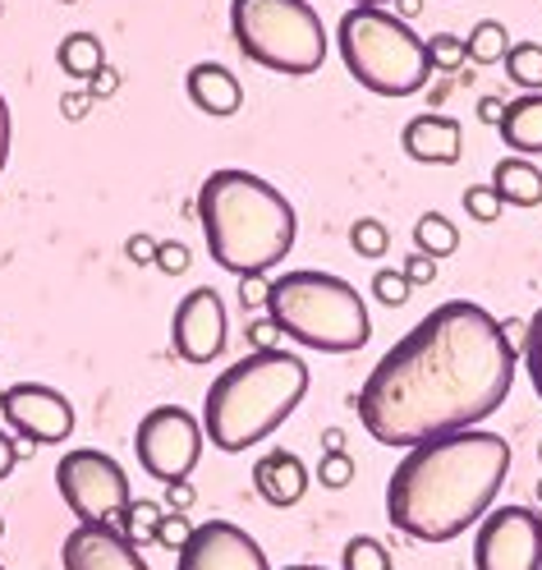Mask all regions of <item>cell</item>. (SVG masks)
I'll use <instances>...</instances> for the list:
<instances>
[{"label":"cell","instance_id":"30bf717a","mask_svg":"<svg viewBox=\"0 0 542 570\" xmlns=\"http://www.w3.org/2000/svg\"><path fill=\"white\" fill-rule=\"evenodd\" d=\"M479 570H542V520L529 507H496L474 533Z\"/></svg>","mask_w":542,"mask_h":570},{"label":"cell","instance_id":"7a4b0ae2","mask_svg":"<svg viewBox=\"0 0 542 570\" xmlns=\"http://www.w3.org/2000/svg\"><path fill=\"white\" fill-rule=\"evenodd\" d=\"M511 474V442L487 428L410 446L386 483L391 524L418 543H451L479 524Z\"/></svg>","mask_w":542,"mask_h":570},{"label":"cell","instance_id":"7402d4cb","mask_svg":"<svg viewBox=\"0 0 542 570\" xmlns=\"http://www.w3.org/2000/svg\"><path fill=\"white\" fill-rule=\"evenodd\" d=\"M161 515H166V511H161L157 502H148V497H138V502H129V511L120 515V524H116V529H120L125 539L142 552L148 543H157V524H161Z\"/></svg>","mask_w":542,"mask_h":570},{"label":"cell","instance_id":"f907efd6","mask_svg":"<svg viewBox=\"0 0 542 570\" xmlns=\"http://www.w3.org/2000/svg\"><path fill=\"white\" fill-rule=\"evenodd\" d=\"M65 6H79V0H65Z\"/></svg>","mask_w":542,"mask_h":570},{"label":"cell","instance_id":"db71d44e","mask_svg":"<svg viewBox=\"0 0 542 570\" xmlns=\"http://www.w3.org/2000/svg\"><path fill=\"white\" fill-rule=\"evenodd\" d=\"M538 520H542V515H538Z\"/></svg>","mask_w":542,"mask_h":570},{"label":"cell","instance_id":"e0dca14e","mask_svg":"<svg viewBox=\"0 0 542 570\" xmlns=\"http://www.w3.org/2000/svg\"><path fill=\"white\" fill-rule=\"evenodd\" d=\"M253 488H258V497L267 507L285 511L308 492V470L290 451H267V455H258V465H253Z\"/></svg>","mask_w":542,"mask_h":570},{"label":"cell","instance_id":"c3c4849f","mask_svg":"<svg viewBox=\"0 0 542 570\" xmlns=\"http://www.w3.org/2000/svg\"><path fill=\"white\" fill-rule=\"evenodd\" d=\"M533 492H538V502H542V479H538V488H533Z\"/></svg>","mask_w":542,"mask_h":570},{"label":"cell","instance_id":"9a60e30c","mask_svg":"<svg viewBox=\"0 0 542 570\" xmlns=\"http://www.w3.org/2000/svg\"><path fill=\"white\" fill-rule=\"evenodd\" d=\"M185 88H189V101L211 120H230L244 106V83L235 79V69H226L221 60H198L185 75Z\"/></svg>","mask_w":542,"mask_h":570},{"label":"cell","instance_id":"ac0fdd59","mask_svg":"<svg viewBox=\"0 0 542 570\" xmlns=\"http://www.w3.org/2000/svg\"><path fill=\"white\" fill-rule=\"evenodd\" d=\"M496 129H501L511 153L538 157L542 153V92H524L515 101H505V116H501Z\"/></svg>","mask_w":542,"mask_h":570},{"label":"cell","instance_id":"484cf974","mask_svg":"<svg viewBox=\"0 0 542 570\" xmlns=\"http://www.w3.org/2000/svg\"><path fill=\"white\" fill-rule=\"evenodd\" d=\"M349 244H354L358 258H382L386 248H391V230H386L377 217H358V222L349 226Z\"/></svg>","mask_w":542,"mask_h":570},{"label":"cell","instance_id":"60d3db41","mask_svg":"<svg viewBox=\"0 0 542 570\" xmlns=\"http://www.w3.org/2000/svg\"><path fill=\"white\" fill-rule=\"evenodd\" d=\"M479 116H483V120H492V125H501L505 101H501V97H483V101H479Z\"/></svg>","mask_w":542,"mask_h":570},{"label":"cell","instance_id":"d6986e66","mask_svg":"<svg viewBox=\"0 0 542 570\" xmlns=\"http://www.w3.org/2000/svg\"><path fill=\"white\" fill-rule=\"evenodd\" d=\"M487 185L511 207H538L542 203V170L529 157H501Z\"/></svg>","mask_w":542,"mask_h":570},{"label":"cell","instance_id":"d6a6232c","mask_svg":"<svg viewBox=\"0 0 542 570\" xmlns=\"http://www.w3.org/2000/svg\"><path fill=\"white\" fill-rule=\"evenodd\" d=\"M152 267H161L166 276H185L189 272V244H179V239H161L157 244V263Z\"/></svg>","mask_w":542,"mask_h":570},{"label":"cell","instance_id":"277c9868","mask_svg":"<svg viewBox=\"0 0 542 570\" xmlns=\"http://www.w3.org/2000/svg\"><path fill=\"white\" fill-rule=\"evenodd\" d=\"M308 396V364L290 350H253L211 377L203 401V433L216 451L239 455L267 442Z\"/></svg>","mask_w":542,"mask_h":570},{"label":"cell","instance_id":"9c48e42d","mask_svg":"<svg viewBox=\"0 0 542 570\" xmlns=\"http://www.w3.org/2000/svg\"><path fill=\"white\" fill-rule=\"evenodd\" d=\"M203 438H207L203 419H194L185 405H157L138 419V433H134L138 465L157 483H185L198 470Z\"/></svg>","mask_w":542,"mask_h":570},{"label":"cell","instance_id":"44dd1931","mask_svg":"<svg viewBox=\"0 0 542 570\" xmlns=\"http://www.w3.org/2000/svg\"><path fill=\"white\" fill-rule=\"evenodd\" d=\"M414 244H418V254L442 263L460 248V230L451 226V217H442V212H423V217L414 222Z\"/></svg>","mask_w":542,"mask_h":570},{"label":"cell","instance_id":"83f0119b","mask_svg":"<svg viewBox=\"0 0 542 570\" xmlns=\"http://www.w3.org/2000/svg\"><path fill=\"white\" fill-rule=\"evenodd\" d=\"M427 60H432V69H446V75H455V69L469 60V47H464V38H455V32H432Z\"/></svg>","mask_w":542,"mask_h":570},{"label":"cell","instance_id":"ab89813d","mask_svg":"<svg viewBox=\"0 0 542 570\" xmlns=\"http://www.w3.org/2000/svg\"><path fill=\"white\" fill-rule=\"evenodd\" d=\"M10 161V101L0 97V170Z\"/></svg>","mask_w":542,"mask_h":570},{"label":"cell","instance_id":"5bb4252c","mask_svg":"<svg viewBox=\"0 0 542 570\" xmlns=\"http://www.w3.org/2000/svg\"><path fill=\"white\" fill-rule=\"evenodd\" d=\"M65 570H152L142 552L111 524H75L60 548Z\"/></svg>","mask_w":542,"mask_h":570},{"label":"cell","instance_id":"7bdbcfd3","mask_svg":"<svg viewBox=\"0 0 542 570\" xmlns=\"http://www.w3.org/2000/svg\"><path fill=\"white\" fill-rule=\"evenodd\" d=\"M322 446H327V451H345V433H341V428H327V433H322Z\"/></svg>","mask_w":542,"mask_h":570},{"label":"cell","instance_id":"4316f807","mask_svg":"<svg viewBox=\"0 0 542 570\" xmlns=\"http://www.w3.org/2000/svg\"><path fill=\"white\" fill-rule=\"evenodd\" d=\"M410 276L401 272V267H377L373 272V299L377 304H386V308H401V304H410Z\"/></svg>","mask_w":542,"mask_h":570},{"label":"cell","instance_id":"4fadbf2b","mask_svg":"<svg viewBox=\"0 0 542 570\" xmlns=\"http://www.w3.org/2000/svg\"><path fill=\"white\" fill-rule=\"evenodd\" d=\"M175 570H272L258 539L230 520H207L175 552Z\"/></svg>","mask_w":542,"mask_h":570},{"label":"cell","instance_id":"603a6c76","mask_svg":"<svg viewBox=\"0 0 542 570\" xmlns=\"http://www.w3.org/2000/svg\"><path fill=\"white\" fill-rule=\"evenodd\" d=\"M464 47H469V60L474 65H496V60H505V51H511V38H505V23L483 19V23H474Z\"/></svg>","mask_w":542,"mask_h":570},{"label":"cell","instance_id":"d590c367","mask_svg":"<svg viewBox=\"0 0 542 570\" xmlns=\"http://www.w3.org/2000/svg\"><path fill=\"white\" fill-rule=\"evenodd\" d=\"M244 336H248L253 350H276V341H280V332H276L272 317H253V323L244 327Z\"/></svg>","mask_w":542,"mask_h":570},{"label":"cell","instance_id":"bcb514c9","mask_svg":"<svg viewBox=\"0 0 542 570\" xmlns=\"http://www.w3.org/2000/svg\"><path fill=\"white\" fill-rule=\"evenodd\" d=\"M280 570H322V566H308V561H299V566H280Z\"/></svg>","mask_w":542,"mask_h":570},{"label":"cell","instance_id":"8d00e7d4","mask_svg":"<svg viewBox=\"0 0 542 570\" xmlns=\"http://www.w3.org/2000/svg\"><path fill=\"white\" fill-rule=\"evenodd\" d=\"M401 272L410 276V285H432V281H437V258H427V254H410Z\"/></svg>","mask_w":542,"mask_h":570},{"label":"cell","instance_id":"7c38bea8","mask_svg":"<svg viewBox=\"0 0 542 570\" xmlns=\"http://www.w3.org/2000/svg\"><path fill=\"white\" fill-rule=\"evenodd\" d=\"M170 350L185 364H211L226 350V304L211 285H198L175 304L170 317Z\"/></svg>","mask_w":542,"mask_h":570},{"label":"cell","instance_id":"e575fe53","mask_svg":"<svg viewBox=\"0 0 542 570\" xmlns=\"http://www.w3.org/2000/svg\"><path fill=\"white\" fill-rule=\"evenodd\" d=\"M23 455H32V446H28V442H14V438L6 433V428H0V483L10 479V470L19 465Z\"/></svg>","mask_w":542,"mask_h":570},{"label":"cell","instance_id":"8992f818","mask_svg":"<svg viewBox=\"0 0 542 570\" xmlns=\"http://www.w3.org/2000/svg\"><path fill=\"white\" fill-rule=\"evenodd\" d=\"M336 47L349 75L377 97H414L432 75L427 42L391 10H345L336 28Z\"/></svg>","mask_w":542,"mask_h":570},{"label":"cell","instance_id":"5b68a950","mask_svg":"<svg viewBox=\"0 0 542 570\" xmlns=\"http://www.w3.org/2000/svg\"><path fill=\"white\" fill-rule=\"evenodd\" d=\"M267 317L285 341L322 354H354L373 336L368 304L345 276L317 272V267H295L272 276L267 291Z\"/></svg>","mask_w":542,"mask_h":570},{"label":"cell","instance_id":"f5cc1de1","mask_svg":"<svg viewBox=\"0 0 542 570\" xmlns=\"http://www.w3.org/2000/svg\"><path fill=\"white\" fill-rule=\"evenodd\" d=\"M0 570H6V566H0Z\"/></svg>","mask_w":542,"mask_h":570},{"label":"cell","instance_id":"d4e9b609","mask_svg":"<svg viewBox=\"0 0 542 570\" xmlns=\"http://www.w3.org/2000/svg\"><path fill=\"white\" fill-rule=\"evenodd\" d=\"M341 566L345 570H391V552L382 539H373V533H354V539H345Z\"/></svg>","mask_w":542,"mask_h":570},{"label":"cell","instance_id":"7dc6e473","mask_svg":"<svg viewBox=\"0 0 542 570\" xmlns=\"http://www.w3.org/2000/svg\"><path fill=\"white\" fill-rule=\"evenodd\" d=\"M0 539H6V515H0Z\"/></svg>","mask_w":542,"mask_h":570},{"label":"cell","instance_id":"f546056e","mask_svg":"<svg viewBox=\"0 0 542 570\" xmlns=\"http://www.w3.org/2000/svg\"><path fill=\"white\" fill-rule=\"evenodd\" d=\"M501 194L492 185H469L464 189V212H469V222H479V226H492L501 217Z\"/></svg>","mask_w":542,"mask_h":570},{"label":"cell","instance_id":"ffe728a7","mask_svg":"<svg viewBox=\"0 0 542 570\" xmlns=\"http://www.w3.org/2000/svg\"><path fill=\"white\" fill-rule=\"evenodd\" d=\"M56 65L65 69L69 79H97L101 69H106V47H101V38L97 32H65V42H60V51H56Z\"/></svg>","mask_w":542,"mask_h":570},{"label":"cell","instance_id":"8fae6325","mask_svg":"<svg viewBox=\"0 0 542 570\" xmlns=\"http://www.w3.org/2000/svg\"><path fill=\"white\" fill-rule=\"evenodd\" d=\"M0 414H6V423L28 446H60L69 433H75V405H69L56 386H42V382L6 386Z\"/></svg>","mask_w":542,"mask_h":570},{"label":"cell","instance_id":"74e56055","mask_svg":"<svg viewBox=\"0 0 542 570\" xmlns=\"http://www.w3.org/2000/svg\"><path fill=\"white\" fill-rule=\"evenodd\" d=\"M157 244H161V239H152V235H134V239L125 244V258L138 263V267H142V263H157Z\"/></svg>","mask_w":542,"mask_h":570},{"label":"cell","instance_id":"6da1fadb","mask_svg":"<svg viewBox=\"0 0 542 570\" xmlns=\"http://www.w3.org/2000/svg\"><path fill=\"white\" fill-rule=\"evenodd\" d=\"M515 386V345L469 299H446L395 341L358 386V419L382 446H423L479 428Z\"/></svg>","mask_w":542,"mask_h":570},{"label":"cell","instance_id":"ba28073f","mask_svg":"<svg viewBox=\"0 0 542 570\" xmlns=\"http://www.w3.org/2000/svg\"><path fill=\"white\" fill-rule=\"evenodd\" d=\"M56 488L65 497V507L75 511L79 524H120L129 511V474L120 470V460H111L97 446L65 451L56 465Z\"/></svg>","mask_w":542,"mask_h":570},{"label":"cell","instance_id":"816d5d0a","mask_svg":"<svg viewBox=\"0 0 542 570\" xmlns=\"http://www.w3.org/2000/svg\"><path fill=\"white\" fill-rule=\"evenodd\" d=\"M538 460H542V442H538Z\"/></svg>","mask_w":542,"mask_h":570},{"label":"cell","instance_id":"836d02e7","mask_svg":"<svg viewBox=\"0 0 542 570\" xmlns=\"http://www.w3.org/2000/svg\"><path fill=\"white\" fill-rule=\"evenodd\" d=\"M267 291H272L267 276H239V304H244V313L248 308H267Z\"/></svg>","mask_w":542,"mask_h":570},{"label":"cell","instance_id":"2e32d148","mask_svg":"<svg viewBox=\"0 0 542 570\" xmlns=\"http://www.w3.org/2000/svg\"><path fill=\"white\" fill-rule=\"evenodd\" d=\"M405 157L427 161V166H455L460 148H464V129L451 116H414L401 134Z\"/></svg>","mask_w":542,"mask_h":570},{"label":"cell","instance_id":"f35d334b","mask_svg":"<svg viewBox=\"0 0 542 570\" xmlns=\"http://www.w3.org/2000/svg\"><path fill=\"white\" fill-rule=\"evenodd\" d=\"M194 488L189 483H166V511H185L189 515V507H194Z\"/></svg>","mask_w":542,"mask_h":570},{"label":"cell","instance_id":"f1b7e54d","mask_svg":"<svg viewBox=\"0 0 542 570\" xmlns=\"http://www.w3.org/2000/svg\"><path fill=\"white\" fill-rule=\"evenodd\" d=\"M317 483L332 488V492L349 488V483H354V455H349V451H322V460H317Z\"/></svg>","mask_w":542,"mask_h":570},{"label":"cell","instance_id":"4dcf8cb0","mask_svg":"<svg viewBox=\"0 0 542 570\" xmlns=\"http://www.w3.org/2000/svg\"><path fill=\"white\" fill-rule=\"evenodd\" d=\"M524 368H529V382L538 391V401H542V308L529 317V332H524Z\"/></svg>","mask_w":542,"mask_h":570},{"label":"cell","instance_id":"1f68e13d","mask_svg":"<svg viewBox=\"0 0 542 570\" xmlns=\"http://www.w3.org/2000/svg\"><path fill=\"white\" fill-rule=\"evenodd\" d=\"M194 529H198V524H189V515H185V511H166V515H161V524H157V543H161V548H170V552H179V548H185V543L194 539Z\"/></svg>","mask_w":542,"mask_h":570},{"label":"cell","instance_id":"52a82bcc","mask_svg":"<svg viewBox=\"0 0 542 570\" xmlns=\"http://www.w3.org/2000/svg\"><path fill=\"white\" fill-rule=\"evenodd\" d=\"M235 47L272 75H317L332 42L308 0H230Z\"/></svg>","mask_w":542,"mask_h":570},{"label":"cell","instance_id":"3957f363","mask_svg":"<svg viewBox=\"0 0 542 570\" xmlns=\"http://www.w3.org/2000/svg\"><path fill=\"white\" fill-rule=\"evenodd\" d=\"M198 222L207 254L230 276H267L295 248V207L263 175L226 166L211 170L198 189Z\"/></svg>","mask_w":542,"mask_h":570},{"label":"cell","instance_id":"f6af8a7d","mask_svg":"<svg viewBox=\"0 0 542 570\" xmlns=\"http://www.w3.org/2000/svg\"><path fill=\"white\" fill-rule=\"evenodd\" d=\"M349 6H373V10H382V6H395V0H349Z\"/></svg>","mask_w":542,"mask_h":570},{"label":"cell","instance_id":"cb8c5ba5","mask_svg":"<svg viewBox=\"0 0 542 570\" xmlns=\"http://www.w3.org/2000/svg\"><path fill=\"white\" fill-rule=\"evenodd\" d=\"M505 75L524 92H542V47L538 42H515L505 51Z\"/></svg>","mask_w":542,"mask_h":570},{"label":"cell","instance_id":"ee69618b","mask_svg":"<svg viewBox=\"0 0 542 570\" xmlns=\"http://www.w3.org/2000/svg\"><path fill=\"white\" fill-rule=\"evenodd\" d=\"M395 10H401V19H414L423 6H418V0H395Z\"/></svg>","mask_w":542,"mask_h":570},{"label":"cell","instance_id":"681fc988","mask_svg":"<svg viewBox=\"0 0 542 570\" xmlns=\"http://www.w3.org/2000/svg\"><path fill=\"white\" fill-rule=\"evenodd\" d=\"M0 405H6V386H0Z\"/></svg>","mask_w":542,"mask_h":570},{"label":"cell","instance_id":"b9f144b4","mask_svg":"<svg viewBox=\"0 0 542 570\" xmlns=\"http://www.w3.org/2000/svg\"><path fill=\"white\" fill-rule=\"evenodd\" d=\"M92 92H116V69H101L92 79Z\"/></svg>","mask_w":542,"mask_h":570}]
</instances>
